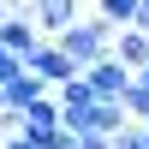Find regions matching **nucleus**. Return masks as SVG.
<instances>
[{"label":"nucleus","mask_w":149,"mask_h":149,"mask_svg":"<svg viewBox=\"0 0 149 149\" xmlns=\"http://www.w3.org/2000/svg\"><path fill=\"white\" fill-rule=\"evenodd\" d=\"M107 42H113V30H107L102 18H78V24H66V30L54 36V48L72 60V66H95V60H107Z\"/></svg>","instance_id":"f257e3e1"},{"label":"nucleus","mask_w":149,"mask_h":149,"mask_svg":"<svg viewBox=\"0 0 149 149\" xmlns=\"http://www.w3.org/2000/svg\"><path fill=\"white\" fill-rule=\"evenodd\" d=\"M24 18L36 24V36L54 42L66 24H78V0H24Z\"/></svg>","instance_id":"f03ea898"},{"label":"nucleus","mask_w":149,"mask_h":149,"mask_svg":"<svg viewBox=\"0 0 149 149\" xmlns=\"http://www.w3.org/2000/svg\"><path fill=\"white\" fill-rule=\"evenodd\" d=\"M78 78H84V90H90L95 102H119V95L131 90V72L113 66V60H95V66H84Z\"/></svg>","instance_id":"7ed1b4c3"},{"label":"nucleus","mask_w":149,"mask_h":149,"mask_svg":"<svg viewBox=\"0 0 149 149\" xmlns=\"http://www.w3.org/2000/svg\"><path fill=\"white\" fill-rule=\"evenodd\" d=\"M24 72H30V78L42 84V90H60V84H66V78H78V66H72V60L60 54L54 42H42V48H36V54L24 60Z\"/></svg>","instance_id":"20e7f679"},{"label":"nucleus","mask_w":149,"mask_h":149,"mask_svg":"<svg viewBox=\"0 0 149 149\" xmlns=\"http://www.w3.org/2000/svg\"><path fill=\"white\" fill-rule=\"evenodd\" d=\"M0 48H6L12 60H30L36 48H42V36H36L30 18H18V12H0Z\"/></svg>","instance_id":"39448f33"},{"label":"nucleus","mask_w":149,"mask_h":149,"mask_svg":"<svg viewBox=\"0 0 149 149\" xmlns=\"http://www.w3.org/2000/svg\"><path fill=\"white\" fill-rule=\"evenodd\" d=\"M107 60L125 66V72H143V66H149V36H143V30H119L113 42H107Z\"/></svg>","instance_id":"423d86ee"},{"label":"nucleus","mask_w":149,"mask_h":149,"mask_svg":"<svg viewBox=\"0 0 149 149\" xmlns=\"http://www.w3.org/2000/svg\"><path fill=\"white\" fill-rule=\"evenodd\" d=\"M0 95H6V113H24V107H30V102H42V84H36L30 78V72H18V78H12V84H0Z\"/></svg>","instance_id":"0eeeda50"},{"label":"nucleus","mask_w":149,"mask_h":149,"mask_svg":"<svg viewBox=\"0 0 149 149\" xmlns=\"http://www.w3.org/2000/svg\"><path fill=\"white\" fill-rule=\"evenodd\" d=\"M131 18H137V0H102V24L107 30H131Z\"/></svg>","instance_id":"6e6552de"},{"label":"nucleus","mask_w":149,"mask_h":149,"mask_svg":"<svg viewBox=\"0 0 149 149\" xmlns=\"http://www.w3.org/2000/svg\"><path fill=\"white\" fill-rule=\"evenodd\" d=\"M143 143H149V131H143V125H119L113 137H107V149H143Z\"/></svg>","instance_id":"1a4fd4ad"},{"label":"nucleus","mask_w":149,"mask_h":149,"mask_svg":"<svg viewBox=\"0 0 149 149\" xmlns=\"http://www.w3.org/2000/svg\"><path fill=\"white\" fill-rule=\"evenodd\" d=\"M12 137V113H0V143H6Z\"/></svg>","instance_id":"9d476101"},{"label":"nucleus","mask_w":149,"mask_h":149,"mask_svg":"<svg viewBox=\"0 0 149 149\" xmlns=\"http://www.w3.org/2000/svg\"><path fill=\"white\" fill-rule=\"evenodd\" d=\"M131 84H137V90H149V66H143V72H131Z\"/></svg>","instance_id":"9b49d317"},{"label":"nucleus","mask_w":149,"mask_h":149,"mask_svg":"<svg viewBox=\"0 0 149 149\" xmlns=\"http://www.w3.org/2000/svg\"><path fill=\"white\" fill-rule=\"evenodd\" d=\"M0 149H30V143H24V137H6V143H0Z\"/></svg>","instance_id":"f8f14e48"},{"label":"nucleus","mask_w":149,"mask_h":149,"mask_svg":"<svg viewBox=\"0 0 149 149\" xmlns=\"http://www.w3.org/2000/svg\"><path fill=\"white\" fill-rule=\"evenodd\" d=\"M0 113H6V95H0Z\"/></svg>","instance_id":"ddd939ff"}]
</instances>
